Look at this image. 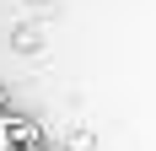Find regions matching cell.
Masks as SVG:
<instances>
[{
	"mask_svg": "<svg viewBox=\"0 0 156 151\" xmlns=\"http://www.w3.org/2000/svg\"><path fill=\"white\" fill-rule=\"evenodd\" d=\"M11 43H16V49H27V54H32V49L43 43V32H38V27H16V32H11Z\"/></svg>",
	"mask_w": 156,
	"mask_h": 151,
	"instance_id": "obj_1",
	"label": "cell"
},
{
	"mask_svg": "<svg viewBox=\"0 0 156 151\" xmlns=\"http://www.w3.org/2000/svg\"><path fill=\"white\" fill-rule=\"evenodd\" d=\"M5 108H11V92H5V87H0V113H5Z\"/></svg>",
	"mask_w": 156,
	"mask_h": 151,
	"instance_id": "obj_2",
	"label": "cell"
}]
</instances>
